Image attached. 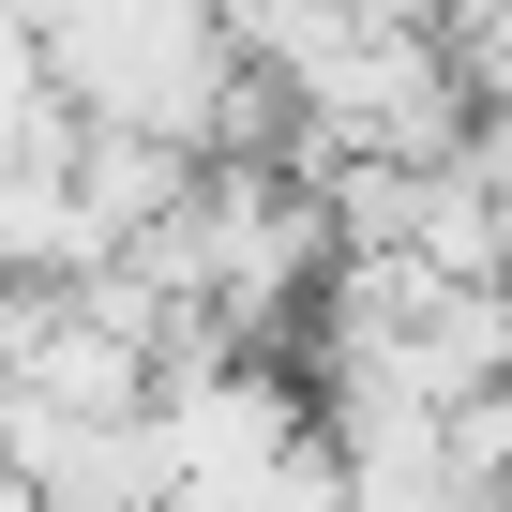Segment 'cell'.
Segmentation results:
<instances>
[{"label": "cell", "mask_w": 512, "mask_h": 512, "mask_svg": "<svg viewBox=\"0 0 512 512\" xmlns=\"http://www.w3.org/2000/svg\"><path fill=\"white\" fill-rule=\"evenodd\" d=\"M46 76L76 91V121H121L166 151H287V106L226 0H76L46 31Z\"/></svg>", "instance_id": "1"}, {"label": "cell", "mask_w": 512, "mask_h": 512, "mask_svg": "<svg viewBox=\"0 0 512 512\" xmlns=\"http://www.w3.org/2000/svg\"><path fill=\"white\" fill-rule=\"evenodd\" d=\"M332 437H347V497L332 512H482L497 497L452 422H332Z\"/></svg>", "instance_id": "2"}]
</instances>
